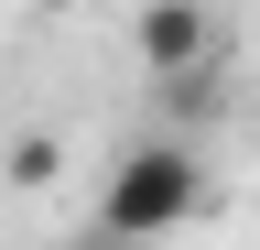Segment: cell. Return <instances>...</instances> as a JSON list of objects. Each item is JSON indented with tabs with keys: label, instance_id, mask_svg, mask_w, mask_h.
Returning a JSON list of instances; mask_svg holds the SVG:
<instances>
[{
	"label": "cell",
	"instance_id": "5",
	"mask_svg": "<svg viewBox=\"0 0 260 250\" xmlns=\"http://www.w3.org/2000/svg\"><path fill=\"white\" fill-rule=\"evenodd\" d=\"M32 11H76V0H32Z\"/></svg>",
	"mask_w": 260,
	"mask_h": 250
},
{
	"label": "cell",
	"instance_id": "3",
	"mask_svg": "<svg viewBox=\"0 0 260 250\" xmlns=\"http://www.w3.org/2000/svg\"><path fill=\"white\" fill-rule=\"evenodd\" d=\"M228 54H206V66H174V76H152L162 87V120H174V131H217V120H228Z\"/></svg>",
	"mask_w": 260,
	"mask_h": 250
},
{
	"label": "cell",
	"instance_id": "2",
	"mask_svg": "<svg viewBox=\"0 0 260 250\" xmlns=\"http://www.w3.org/2000/svg\"><path fill=\"white\" fill-rule=\"evenodd\" d=\"M130 54H141V76H174V66L228 54V33H217L206 0H141V11H130Z\"/></svg>",
	"mask_w": 260,
	"mask_h": 250
},
{
	"label": "cell",
	"instance_id": "1",
	"mask_svg": "<svg viewBox=\"0 0 260 250\" xmlns=\"http://www.w3.org/2000/svg\"><path fill=\"white\" fill-rule=\"evenodd\" d=\"M206 217V152H195V131H152L130 142L109 185H98V229L109 239H152V229H195Z\"/></svg>",
	"mask_w": 260,
	"mask_h": 250
},
{
	"label": "cell",
	"instance_id": "4",
	"mask_svg": "<svg viewBox=\"0 0 260 250\" xmlns=\"http://www.w3.org/2000/svg\"><path fill=\"white\" fill-rule=\"evenodd\" d=\"M54 163H65V152H54L44 131H22V142H11V185H54Z\"/></svg>",
	"mask_w": 260,
	"mask_h": 250
}]
</instances>
